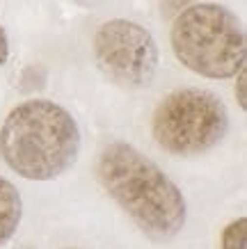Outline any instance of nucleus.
<instances>
[{
	"mask_svg": "<svg viewBox=\"0 0 247 249\" xmlns=\"http://www.w3.org/2000/svg\"><path fill=\"white\" fill-rule=\"evenodd\" d=\"M170 44L176 60L204 78L225 80L245 67L243 23L222 5L199 2L183 9L172 23Z\"/></svg>",
	"mask_w": 247,
	"mask_h": 249,
	"instance_id": "obj_3",
	"label": "nucleus"
},
{
	"mask_svg": "<svg viewBox=\"0 0 247 249\" xmlns=\"http://www.w3.org/2000/svg\"><path fill=\"white\" fill-rule=\"evenodd\" d=\"M9 55V44H7V32L5 28H0V64H5Z\"/></svg>",
	"mask_w": 247,
	"mask_h": 249,
	"instance_id": "obj_9",
	"label": "nucleus"
},
{
	"mask_svg": "<svg viewBox=\"0 0 247 249\" xmlns=\"http://www.w3.org/2000/svg\"><path fill=\"white\" fill-rule=\"evenodd\" d=\"M23 217V201L19 190L7 181L0 178V247L16 233Z\"/></svg>",
	"mask_w": 247,
	"mask_h": 249,
	"instance_id": "obj_6",
	"label": "nucleus"
},
{
	"mask_svg": "<svg viewBox=\"0 0 247 249\" xmlns=\"http://www.w3.org/2000/svg\"><path fill=\"white\" fill-rule=\"evenodd\" d=\"M92 51L101 73L119 87H147L158 71V46L151 32L126 18L103 23L94 35Z\"/></svg>",
	"mask_w": 247,
	"mask_h": 249,
	"instance_id": "obj_5",
	"label": "nucleus"
},
{
	"mask_svg": "<svg viewBox=\"0 0 247 249\" xmlns=\"http://www.w3.org/2000/svg\"><path fill=\"white\" fill-rule=\"evenodd\" d=\"M236 76H238L236 78V98H238L240 110H247V71H245V67L240 69Z\"/></svg>",
	"mask_w": 247,
	"mask_h": 249,
	"instance_id": "obj_8",
	"label": "nucleus"
},
{
	"mask_svg": "<svg viewBox=\"0 0 247 249\" xmlns=\"http://www.w3.org/2000/svg\"><path fill=\"white\" fill-rule=\"evenodd\" d=\"M96 178L108 196L151 240H172L186 227L188 206L179 185L131 144L113 142L101 149Z\"/></svg>",
	"mask_w": 247,
	"mask_h": 249,
	"instance_id": "obj_1",
	"label": "nucleus"
},
{
	"mask_svg": "<svg viewBox=\"0 0 247 249\" xmlns=\"http://www.w3.org/2000/svg\"><path fill=\"white\" fill-rule=\"evenodd\" d=\"M80 153V128L62 106L35 98L16 106L0 128V156L28 181H53Z\"/></svg>",
	"mask_w": 247,
	"mask_h": 249,
	"instance_id": "obj_2",
	"label": "nucleus"
},
{
	"mask_svg": "<svg viewBox=\"0 0 247 249\" xmlns=\"http://www.w3.org/2000/svg\"><path fill=\"white\" fill-rule=\"evenodd\" d=\"M245 238H247V219L238 217L222 231V249H245Z\"/></svg>",
	"mask_w": 247,
	"mask_h": 249,
	"instance_id": "obj_7",
	"label": "nucleus"
},
{
	"mask_svg": "<svg viewBox=\"0 0 247 249\" xmlns=\"http://www.w3.org/2000/svg\"><path fill=\"white\" fill-rule=\"evenodd\" d=\"M229 128L227 107L213 91L186 87L158 103L151 117V135L172 156H199L222 142Z\"/></svg>",
	"mask_w": 247,
	"mask_h": 249,
	"instance_id": "obj_4",
	"label": "nucleus"
}]
</instances>
